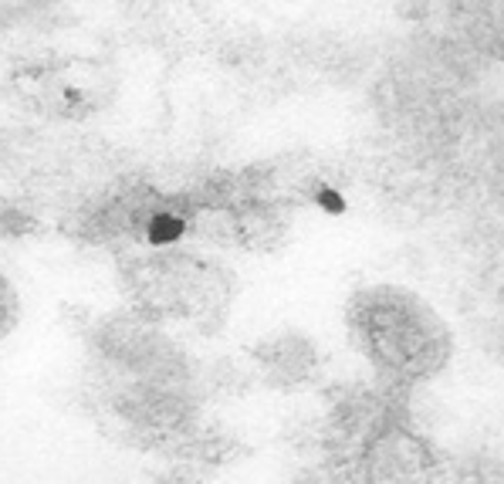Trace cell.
<instances>
[{"instance_id": "1", "label": "cell", "mask_w": 504, "mask_h": 484, "mask_svg": "<svg viewBox=\"0 0 504 484\" xmlns=\"http://www.w3.org/2000/svg\"><path fill=\"white\" fill-rule=\"evenodd\" d=\"M346 332L379 383L409 393L454 359V332L423 295L403 285H362L346 302Z\"/></svg>"}, {"instance_id": "2", "label": "cell", "mask_w": 504, "mask_h": 484, "mask_svg": "<svg viewBox=\"0 0 504 484\" xmlns=\"http://www.w3.org/2000/svg\"><path fill=\"white\" fill-rule=\"evenodd\" d=\"M129 288L136 295L139 315L146 318H217L227 309L231 295V278L227 271L203 261L193 254L163 251V254H142L132 274Z\"/></svg>"}, {"instance_id": "3", "label": "cell", "mask_w": 504, "mask_h": 484, "mask_svg": "<svg viewBox=\"0 0 504 484\" xmlns=\"http://www.w3.org/2000/svg\"><path fill=\"white\" fill-rule=\"evenodd\" d=\"M92 346H95L98 359L118 379L170 383V386L193 383V363L186 359V352L153 318H146L139 311H122V315L102 318L92 332Z\"/></svg>"}, {"instance_id": "4", "label": "cell", "mask_w": 504, "mask_h": 484, "mask_svg": "<svg viewBox=\"0 0 504 484\" xmlns=\"http://www.w3.org/2000/svg\"><path fill=\"white\" fill-rule=\"evenodd\" d=\"M109 407L149 447H190L200 433V403L193 386L118 379L109 389Z\"/></svg>"}, {"instance_id": "5", "label": "cell", "mask_w": 504, "mask_h": 484, "mask_svg": "<svg viewBox=\"0 0 504 484\" xmlns=\"http://www.w3.org/2000/svg\"><path fill=\"white\" fill-rule=\"evenodd\" d=\"M444 454L407 413L372 433L342 478L352 484H433Z\"/></svg>"}, {"instance_id": "6", "label": "cell", "mask_w": 504, "mask_h": 484, "mask_svg": "<svg viewBox=\"0 0 504 484\" xmlns=\"http://www.w3.org/2000/svg\"><path fill=\"white\" fill-rule=\"evenodd\" d=\"M254 372L261 376V383L281 393H294V389H311L322 379V349L301 329H278L261 335L251 349H247Z\"/></svg>"}, {"instance_id": "7", "label": "cell", "mask_w": 504, "mask_h": 484, "mask_svg": "<svg viewBox=\"0 0 504 484\" xmlns=\"http://www.w3.org/2000/svg\"><path fill=\"white\" fill-rule=\"evenodd\" d=\"M433 484H504V454L491 447L447 450Z\"/></svg>"}, {"instance_id": "8", "label": "cell", "mask_w": 504, "mask_h": 484, "mask_svg": "<svg viewBox=\"0 0 504 484\" xmlns=\"http://www.w3.org/2000/svg\"><path fill=\"white\" fill-rule=\"evenodd\" d=\"M14 322H18V295L11 288V281L0 274V339L14 329Z\"/></svg>"}, {"instance_id": "9", "label": "cell", "mask_w": 504, "mask_h": 484, "mask_svg": "<svg viewBox=\"0 0 504 484\" xmlns=\"http://www.w3.org/2000/svg\"><path fill=\"white\" fill-rule=\"evenodd\" d=\"M288 484H352V481L342 478V474H335V471H329V467L311 464V467H301L298 474H291Z\"/></svg>"}]
</instances>
